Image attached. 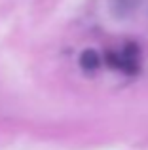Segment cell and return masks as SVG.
<instances>
[{
    "instance_id": "6da1fadb",
    "label": "cell",
    "mask_w": 148,
    "mask_h": 150,
    "mask_svg": "<svg viewBox=\"0 0 148 150\" xmlns=\"http://www.w3.org/2000/svg\"><path fill=\"white\" fill-rule=\"evenodd\" d=\"M106 63H108V67L118 69V70H122V72L129 74V76L137 74L139 69H141L137 44L127 42V44L123 46L122 51H108V53H106Z\"/></svg>"
},
{
    "instance_id": "7a4b0ae2",
    "label": "cell",
    "mask_w": 148,
    "mask_h": 150,
    "mask_svg": "<svg viewBox=\"0 0 148 150\" xmlns=\"http://www.w3.org/2000/svg\"><path fill=\"white\" fill-rule=\"evenodd\" d=\"M141 4H142V0H110V10L116 17H127Z\"/></svg>"
},
{
    "instance_id": "3957f363",
    "label": "cell",
    "mask_w": 148,
    "mask_h": 150,
    "mask_svg": "<svg viewBox=\"0 0 148 150\" xmlns=\"http://www.w3.org/2000/svg\"><path fill=\"white\" fill-rule=\"evenodd\" d=\"M80 63H82V67H84L85 70H95V69H99L101 59L93 50H85L84 53H82V57H80Z\"/></svg>"
}]
</instances>
